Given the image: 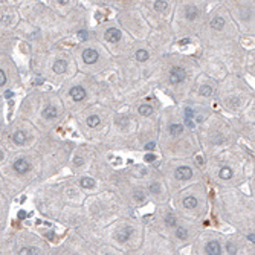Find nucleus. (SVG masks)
<instances>
[{"label": "nucleus", "mask_w": 255, "mask_h": 255, "mask_svg": "<svg viewBox=\"0 0 255 255\" xmlns=\"http://www.w3.org/2000/svg\"><path fill=\"white\" fill-rule=\"evenodd\" d=\"M185 78H186V72H185V69H182V67H173L170 71V81L173 84L182 83V81H185Z\"/></svg>", "instance_id": "obj_1"}, {"label": "nucleus", "mask_w": 255, "mask_h": 255, "mask_svg": "<svg viewBox=\"0 0 255 255\" xmlns=\"http://www.w3.org/2000/svg\"><path fill=\"white\" fill-rule=\"evenodd\" d=\"M12 166H14V171L18 173V174H25V173H28V171L31 170V164H29L26 159H23V157L17 159Z\"/></svg>", "instance_id": "obj_2"}, {"label": "nucleus", "mask_w": 255, "mask_h": 255, "mask_svg": "<svg viewBox=\"0 0 255 255\" xmlns=\"http://www.w3.org/2000/svg\"><path fill=\"white\" fill-rule=\"evenodd\" d=\"M176 177L179 180H188L193 177V170L189 166H179L176 170Z\"/></svg>", "instance_id": "obj_3"}, {"label": "nucleus", "mask_w": 255, "mask_h": 255, "mask_svg": "<svg viewBox=\"0 0 255 255\" xmlns=\"http://www.w3.org/2000/svg\"><path fill=\"white\" fill-rule=\"evenodd\" d=\"M98 57L99 55H98V52L95 49H86L83 52V60H84L86 64H95L98 61Z\"/></svg>", "instance_id": "obj_4"}, {"label": "nucleus", "mask_w": 255, "mask_h": 255, "mask_svg": "<svg viewBox=\"0 0 255 255\" xmlns=\"http://www.w3.org/2000/svg\"><path fill=\"white\" fill-rule=\"evenodd\" d=\"M71 96H72L73 101H76V102H80V101H83L84 98H86V90L81 87V86H75L71 89Z\"/></svg>", "instance_id": "obj_5"}, {"label": "nucleus", "mask_w": 255, "mask_h": 255, "mask_svg": "<svg viewBox=\"0 0 255 255\" xmlns=\"http://www.w3.org/2000/svg\"><path fill=\"white\" fill-rule=\"evenodd\" d=\"M106 40L109 43H118L121 40V31L116 28H110L106 31Z\"/></svg>", "instance_id": "obj_6"}, {"label": "nucleus", "mask_w": 255, "mask_h": 255, "mask_svg": "<svg viewBox=\"0 0 255 255\" xmlns=\"http://www.w3.org/2000/svg\"><path fill=\"white\" fill-rule=\"evenodd\" d=\"M205 252L208 255H220L221 254V248H220L219 241H209L205 248Z\"/></svg>", "instance_id": "obj_7"}, {"label": "nucleus", "mask_w": 255, "mask_h": 255, "mask_svg": "<svg viewBox=\"0 0 255 255\" xmlns=\"http://www.w3.org/2000/svg\"><path fill=\"white\" fill-rule=\"evenodd\" d=\"M130 235H131V228L125 226V228H122V229H119V231H118V234H116V238H118L121 243H125L128 238H130Z\"/></svg>", "instance_id": "obj_8"}, {"label": "nucleus", "mask_w": 255, "mask_h": 255, "mask_svg": "<svg viewBox=\"0 0 255 255\" xmlns=\"http://www.w3.org/2000/svg\"><path fill=\"white\" fill-rule=\"evenodd\" d=\"M54 72L55 73H64L66 72V69H67V61H64V60H57L54 63Z\"/></svg>", "instance_id": "obj_9"}, {"label": "nucleus", "mask_w": 255, "mask_h": 255, "mask_svg": "<svg viewBox=\"0 0 255 255\" xmlns=\"http://www.w3.org/2000/svg\"><path fill=\"white\" fill-rule=\"evenodd\" d=\"M12 139H14V142H16L17 145H23V144L26 142V133H25L23 130H17V131L12 134Z\"/></svg>", "instance_id": "obj_10"}, {"label": "nucleus", "mask_w": 255, "mask_h": 255, "mask_svg": "<svg viewBox=\"0 0 255 255\" xmlns=\"http://www.w3.org/2000/svg\"><path fill=\"white\" fill-rule=\"evenodd\" d=\"M57 107L55 106H48V107H44L43 110V116L46 118V119H52V118H57Z\"/></svg>", "instance_id": "obj_11"}, {"label": "nucleus", "mask_w": 255, "mask_h": 255, "mask_svg": "<svg viewBox=\"0 0 255 255\" xmlns=\"http://www.w3.org/2000/svg\"><path fill=\"white\" fill-rule=\"evenodd\" d=\"M211 28L216 29V31H221L225 28V20L221 17H214L211 20Z\"/></svg>", "instance_id": "obj_12"}, {"label": "nucleus", "mask_w": 255, "mask_h": 255, "mask_svg": "<svg viewBox=\"0 0 255 255\" xmlns=\"http://www.w3.org/2000/svg\"><path fill=\"white\" fill-rule=\"evenodd\" d=\"M185 16H186L188 20H196L197 16H199V11H197V8H194V6H188L186 11H185Z\"/></svg>", "instance_id": "obj_13"}, {"label": "nucleus", "mask_w": 255, "mask_h": 255, "mask_svg": "<svg viewBox=\"0 0 255 255\" xmlns=\"http://www.w3.org/2000/svg\"><path fill=\"white\" fill-rule=\"evenodd\" d=\"M183 133V125L180 124H171L170 125V134L171 136H180Z\"/></svg>", "instance_id": "obj_14"}, {"label": "nucleus", "mask_w": 255, "mask_h": 255, "mask_svg": "<svg viewBox=\"0 0 255 255\" xmlns=\"http://www.w3.org/2000/svg\"><path fill=\"white\" fill-rule=\"evenodd\" d=\"M220 179H223V180H229L231 177H232V170L229 168V166H223L221 170H220Z\"/></svg>", "instance_id": "obj_15"}, {"label": "nucleus", "mask_w": 255, "mask_h": 255, "mask_svg": "<svg viewBox=\"0 0 255 255\" xmlns=\"http://www.w3.org/2000/svg\"><path fill=\"white\" fill-rule=\"evenodd\" d=\"M183 206L185 208H188V209H194L196 206H197V199L196 197H185V200H183Z\"/></svg>", "instance_id": "obj_16"}, {"label": "nucleus", "mask_w": 255, "mask_h": 255, "mask_svg": "<svg viewBox=\"0 0 255 255\" xmlns=\"http://www.w3.org/2000/svg\"><path fill=\"white\" fill-rule=\"evenodd\" d=\"M99 122H101V119H99V116H96V115H92L87 118V125L89 127H98L99 125Z\"/></svg>", "instance_id": "obj_17"}, {"label": "nucleus", "mask_w": 255, "mask_h": 255, "mask_svg": "<svg viewBox=\"0 0 255 255\" xmlns=\"http://www.w3.org/2000/svg\"><path fill=\"white\" fill-rule=\"evenodd\" d=\"M166 8H168V3L164 2V0H156V2H154V9H156V11L164 12Z\"/></svg>", "instance_id": "obj_18"}, {"label": "nucleus", "mask_w": 255, "mask_h": 255, "mask_svg": "<svg viewBox=\"0 0 255 255\" xmlns=\"http://www.w3.org/2000/svg\"><path fill=\"white\" fill-rule=\"evenodd\" d=\"M139 115H142V116H150V115H153V107L151 106H141L139 107Z\"/></svg>", "instance_id": "obj_19"}, {"label": "nucleus", "mask_w": 255, "mask_h": 255, "mask_svg": "<svg viewBox=\"0 0 255 255\" xmlns=\"http://www.w3.org/2000/svg\"><path fill=\"white\" fill-rule=\"evenodd\" d=\"M80 185H81L83 188H93V186H95V182H93V179H90V177H84V179L80 180Z\"/></svg>", "instance_id": "obj_20"}, {"label": "nucleus", "mask_w": 255, "mask_h": 255, "mask_svg": "<svg viewBox=\"0 0 255 255\" xmlns=\"http://www.w3.org/2000/svg\"><path fill=\"white\" fill-rule=\"evenodd\" d=\"M136 60L138 61H147L148 60V52H147L145 49H139L136 52Z\"/></svg>", "instance_id": "obj_21"}, {"label": "nucleus", "mask_w": 255, "mask_h": 255, "mask_svg": "<svg viewBox=\"0 0 255 255\" xmlns=\"http://www.w3.org/2000/svg\"><path fill=\"white\" fill-rule=\"evenodd\" d=\"M176 237L179 238V240H186L188 238V231L185 228H177L176 229Z\"/></svg>", "instance_id": "obj_22"}, {"label": "nucleus", "mask_w": 255, "mask_h": 255, "mask_svg": "<svg viewBox=\"0 0 255 255\" xmlns=\"http://www.w3.org/2000/svg\"><path fill=\"white\" fill-rule=\"evenodd\" d=\"M200 95H203V96H211L212 95V87L211 86H202L200 87Z\"/></svg>", "instance_id": "obj_23"}, {"label": "nucleus", "mask_w": 255, "mask_h": 255, "mask_svg": "<svg viewBox=\"0 0 255 255\" xmlns=\"http://www.w3.org/2000/svg\"><path fill=\"white\" fill-rule=\"evenodd\" d=\"M20 254L21 255H29V254L35 255V254H38V251H37L35 248H23V249H20Z\"/></svg>", "instance_id": "obj_24"}, {"label": "nucleus", "mask_w": 255, "mask_h": 255, "mask_svg": "<svg viewBox=\"0 0 255 255\" xmlns=\"http://www.w3.org/2000/svg\"><path fill=\"white\" fill-rule=\"evenodd\" d=\"M226 249H228V252H229V254H232V255L237 254V248H235L232 243H228V244H226Z\"/></svg>", "instance_id": "obj_25"}, {"label": "nucleus", "mask_w": 255, "mask_h": 255, "mask_svg": "<svg viewBox=\"0 0 255 255\" xmlns=\"http://www.w3.org/2000/svg\"><path fill=\"white\" fill-rule=\"evenodd\" d=\"M165 223H166L168 226H176V220H174V217H173V216H166Z\"/></svg>", "instance_id": "obj_26"}, {"label": "nucleus", "mask_w": 255, "mask_h": 255, "mask_svg": "<svg viewBox=\"0 0 255 255\" xmlns=\"http://www.w3.org/2000/svg\"><path fill=\"white\" fill-rule=\"evenodd\" d=\"M154 159H156V154H153V153H148V154L144 156V161L145 162H153Z\"/></svg>", "instance_id": "obj_27"}, {"label": "nucleus", "mask_w": 255, "mask_h": 255, "mask_svg": "<svg viewBox=\"0 0 255 255\" xmlns=\"http://www.w3.org/2000/svg\"><path fill=\"white\" fill-rule=\"evenodd\" d=\"M150 189H151V193H156V194H157L159 189H161V185H159V183H153V185L150 186Z\"/></svg>", "instance_id": "obj_28"}, {"label": "nucleus", "mask_w": 255, "mask_h": 255, "mask_svg": "<svg viewBox=\"0 0 255 255\" xmlns=\"http://www.w3.org/2000/svg\"><path fill=\"white\" fill-rule=\"evenodd\" d=\"M185 116H186V118H193V116H194V110L191 109V107H186V109H185Z\"/></svg>", "instance_id": "obj_29"}, {"label": "nucleus", "mask_w": 255, "mask_h": 255, "mask_svg": "<svg viewBox=\"0 0 255 255\" xmlns=\"http://www.w3.org/2000/svg\"><path fill=\"white\" fill-rule=\"evenodd\" d=\"M5 83H6V75H5V72L0 69V87H2Z\"/></svg>", "instance_id": "obj_30"}, {"label": "nucleus", "mask_w": 255, "mask_h": 255, "mask_svg": "<svg viewBox=\"0 0 255 255\" xmlns=\"http://www.w3.org/2000/svg\"><path fill=\"white\" fill-rule=\"evenodd\" d=\"M78 38H80L81 41H84V40H87V32H86V31H81V32L78 34Z\"/></svg>", "instance_id": "obj_31"}, {"label": "nucleus", "mask_w": 255, "mask_h": 255, "mask_svg": "<svg viewBox=\"0 0 255 255\" xmlns=\"http://www.w3.org/2000/svg\"><path fill=\"white\" fill-rule=\"evenodd\" d=\"M185 125H186V127H189V128H193V127H194V122H193L189 118H185Z\"/></svg>", "instance_id": "obj_32"}, {"label": "nucleus", "mask_w": 255, "mask_h": 255, "mask_svg": "<svg viewBox=\"0 0 255 255\" xmlns=\"http://www.w3.org/2000/svg\"><path fill=\"white\" fill-rule=\"evenodd\" d=\"M145 150H154V142H147Z\"/></svg>", "instance_id": "obj_33"}, {"label": "nucleus", "mask_w": 255, "mask_h": 255, "mask_svg": "<svg viewBox=\"0 0 255 255\" xmlns=\"http://www.w3.org/2000/svg\"><path fill=\"white\" fill-rule=\"evenodd\" d=\"M26 217H28V214H26L25 211H18V219L23 220V219H26Z\"/></svg>", "instance_id": "obj_34"}, {"label": "nucleus", "mask_w": 255, "mask_h": 255, "mask_svg": "<svg viewBox=\"0 0 255 255\" xmlns=\"http://www.w3.org/2000/svg\"><path fill=\"white\" fill-rule=\"evenodd\" d=\"M248 240H249L251 243H255V235L254 234H249V235H248Z\"/></svg>", "instance_id": "obj_35"}, {"label": "nucleus", "mask_w": 255, "mask_h": 255, "mask_svg": "<svg viewBox=\"0 0 255 255\" xmlns=\"http://www.w3.org/2000/svg\"><path fill=\"white\" fill-rule=\"evenodd\" d=\"M12 95H14L12 92H9V90L5 92V98H6V99H8V98H12Z\"/></svg>", "instance_id": "obj_36"}, {"label": "nucleus", "mask_w": 255, "mask_h": 255, "mask_svg": "<svg viewBox=\"0 0 255 255\" xmlns=\"http://www.w3.org/2000/svg\"><path fill=\"white\" fill-rule=\"evenodd\" d=\"M57 2H58L60 5H67V3H69V0H57Z\"/></svg>", "instance_id": "obj_37"}, {"label": "nucleus", "mask_w": 255, "mask_h": 255, "mask_svg": "<svg viewBox=\"0 0 255 255\" xmlns=\"http://www.w3.org/2000/svg\"><path fill=\"white\" fill-rule=\"evenodd\" d=\"M186 43H189L188 38H185V40H180V41H179V44H186Z\"/></svg>", "instance_id": "obj_38"}, {"label": "nucleus", "mask_w": 255, "mask_h": 255, "mask_svg": "<svg viewBox=\"0 0 255 255\" xmlns=\"http://www.w3.org/2000/svg\"><path fill=\"white\" fill-rule=\"evenodd\" d=\"M75 164H76V165L83 164V159H80V157H76V159H75Z\"/></svg>", "instance_id": "obj_39"}, {"label": "nucleus", "mask_w": 255, "mask_h": 255, "mask_svg": "<svg viewBox=\"0 0 255 255\" xmlns=\"http://www.w3.org/2000/svg\"><path fill=\"white\" fill-rule=\"evenodd\" d=\"M3 157H5V156H3V153H2V151H0V161H2V159H3Z\"/></svg>", "instance_id": "obj_40"}]
</instances>
